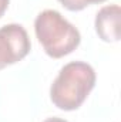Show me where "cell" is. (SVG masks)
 I'll return each mask as SVG.
<instances>
[{"label": "cell", "instance_id": "obj_1", "mask_svg": "<svg viewBox=\"0 0 121 122\" xmlns=\"http://www.w3.org/2000/svg\"><path fill=\"white\" fill-rule=\"evenodd\" d=\"M95 85V71L90 64L71 61L60 70L50 87L51 102L63 111H74L83 105Z\"/></svg>", "mask_w": 121, "mask_h": 122}, {"label": "cell", "instance_id": "obj_2", "mask_svg": "<svg viewBox=\"0 0 121 122\" xmlns=\"http://www.w3.org/2000/svg\"><path fill=\"white\" fill-rule=\"evenodd\" d=\"M34 31L44 53L51 58L68 56L78 47L81 41L80 31L57 10L41 11L36 17Z\"/></svg>", "mask_w": 121, "mask_h": 122}, {"label": "cell", "instance_id": "obj_3", "mask_svg": "<svg viewBox=\"0 0 121 122\" xmlns=\"http://www.w3.org/2000/svg\"><path fill=\"white\" fill-rule=\"evenodd\" d=\"M30 38L20 24H6L0 29V70L22 61L30 53Z\"/></svg>", "mask_w": 121, "mask_h": 122}, {"label": "cell", "instance_id": "obj_4", "mask_svg": "<svg viewBox=\"0 0 121 122\" xmlns=\"http://www.w3.org/2000/svg\"><path fill=\"white\" fill-rule=\"evenodd\" d=\"M120 17L121 9L118 4H108L98 10L94 27L103 41L114 43L120 40Z\"/></svg>", "mask_w": 121, "mask_h": 122}, {"label": "cell", "instance_id": "obj_5", "mask_svg": "<svg viewBox=\"0 0 121 122\" xmlns=\"http://www.w3.org/2000/svg\"><path fill=\"white\" fill-rule=\"evenodd\" d=\"M59 1L70 11H80L87 6L84 0H59Z\"/></svg>", "mask_w": 121, "mask_h": 122}, {"label": "cell", "instance_id": "obj_6", "mask_svg": "<svg viewBox=\"0 0 121 122\" xmlns=\"http://www.w3.org/2000/svg\"><path fill=\"white\" fill-rule=\"evenodd\" d=\"M9 1H10V0H0V17H1V16L4 14V11L7 10Z\"/></svg>", "mask_w": 121, "mask_h": 122}, {"label": "cell", "instance_id": "obj_7", "mask_svg": "<svg viewBox=\"0 0 121 122\" xmlns=\"http://www.w3.org/2000/svg\"><path fill=\"white\" fill-rule=\"evenodd\" d=\"M44 122H68L66 121V119H63V118H57V117H53V118H47Z\"/></svg>", "mask_w": 121, "mask_h": 122}, {"label": "cell", "instance_id": "obj_8", "mask_svg": "<svg viewBox=\"0 0 121 122\" xmlns=\"http://www.w3.org/2000/svg\"><path fill=\"white\" fill-rule=\"evenodd\" d=\"M84 1L88 6V4H100V3H104L105 0H84Z\"/></svg>", "mask_w": 121, "mask_h": 122}]
</instances>
